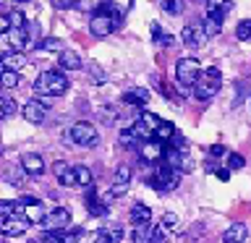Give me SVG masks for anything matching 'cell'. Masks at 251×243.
<instances>
[{"instance_id":"obj_43","label":"cell","mask_w":251,"mask_h":243,"mask_svg":"<svg viewBox=\"0 0 251 243\" xmlns=\"http://www.w3.org/2000/svg\"><path fill=\"white\" fill-rule=\"evenodd\" d=\"M209 154H212V157H220V154H225V146H223V144H215V146L209 149Z\"/></svg>"},{"instance_id":"obj_37","label":"cell","mask_w":251,"mask_h":243,"mask_svg":"<svg viewBox=\"0 0 251 243\" xmlns=\"http://www.w3.org/2000/svg\"><path fill=\"white\" fill-rule=\"evenodd\" d=\"M63 233H66V230H63ZM63 233H45V243H68L66 238H63Z\"/></svg>"},{"instance_id":"obj_18","label":"cell","mask_w":251,"mask_h":243,"mask_svg":"<svg viewBox=\"0 0 251 243\" xmlns=\"http://www.w3.org/2000/svg\"><path fill=\"white\" fill-rule=\"evenodd\" d=\"M113 191L110 194H123L126 188H128V183H131V168L128 165H121V168L115 170V180H113Z\"/></svg>"},{"instance_id":"obj_39","label":"cell","mask_w":251,"mask_h":243,"mask_svg":"<svg viewBox=\"0 0 251 243\" xmlns=\"http://www.w3.org/2000/svg\"><path fill=\"white\" fill-rule=\"evenodd\" d=\"M162 225L168 227V230H173V227L178 225V215H173V212H168V215L162 217Z\"/></svg>"},{"instance_id":"obj_15","label":"cell","mask_w":251,"mask_h":243,"mask_svg":"<svg viewBox=\"0 0 251 243\" xmlns=\"http://www.w3.org/2000/svg\"><path fill=\"white\" fill-rule=\"evenodd\" d=\"M58 63H60V68L63 71H78L84 66V60H81V55L74 52V50H63L58 55Z\"/></svg>"},{"instance_id":"obj_49","label":"cell","mask_w":251,"mask_h":243,"mask_svg":"<svg viewBox=\"0 0 251 243\" xmlns=\"http://www.w3.org/2000/svg\"><path fill=\"white\" fill-rule=\"evenodd\" d=\"M29 243H45V241H29Z\"/></svg>"},{"instance_id":"obj_20","label":"cell","mask_w":251,"mask_h":243,"mask_svg":"<svg viewBox=\"0 0 251 243\" xmlns=\"http://www.w3.org/2000/svg\"><path fill=\"white\" fill-rule=\"evenodd\" d=\"M24 217H26L31 225H42V222H45V217H47V215H45V209H42V201L24 207Z\"/></svg>"},{"instance_id":"obj_32","label":"cell","mask_w":251,"mask_h":243,"mask_svg":"<svg viewBox=\"0 0 251 243\" xmlns=\"http://www.w3.org/2000/svg\"><path fill=\"white\" fill-rule=\"evenodd\" d=\"M136 141H139V136L133 133V128H123L121 131V144L123 146H136Z\"/></svg>"},{"instance_id":"obj_26","label":"cell","mask_w":251,"mask_h":243,"mask_svg":"<svg viewBox=\"0 0 251 243\" xmlns=\"http://www.w3.org/2000/svg\"><path fill=\"white\" fill-rule=\"evenodd\" d=\"M204 29H207V34L209 37H215V34H220V29H223V21L220 19H215V16H204Z\"/></svg>"},{"instance_id":"obj_46","label":"cell","mask_w":251,"mask_h":243,"mask_svg":"<svg viewBox=\"0 0 251 243\" xmlns=\"http://www.w3.org/2000/svg\"><path fill=\"white\" fill-rule=\"evenodd\" d=\"M204 168H207V172H217V170H220L217 162H212V160H207V165H204Z\"/></svg>"},{"instance_id":"obj_7","label":"cell","mask_w":251,"mask_h":243,"mask_svg":"<svg viewBox=\"0 0 251 243\" xmlns=\"http://www.w3.org/2000/svg\"><path fill=\"white\" fill-rule=\"evenodd\" d=\"M68 225H71V209H66V207L50 209L47 217H45V222H42L45 233H63Z\"/></svg>"},{"instance_id":"obj_41","label":"cell","mask_w":251,"mask_h":243,"mask_svg":"<svg viewBox=\"0 0 251 243\" xmlns=\"http://www.w3.org/2000/svg\"><path fill=\"white\" fill-rule=\"evenodd\" d=\"M194 170V162H191V157H183V162H180V172H191Z\"/></svg>"},{"instance_id":"obj_30","label":"cell","mask_w":251,"mask_h":243,"mask_svg":"<svg viewBox=\"0 0 251 243\" xmlns=\"http://www.w3.org/2000/svg\"><path fill=\"white\" fill-rule=\"evenodd\" d=\"M76 172H78V186H84V188L94 186V183H92V170H89V168H84V165H78V168H76Z\"/></svg>"},{"instance_id":"obj_23","label":"cell","mask_w":251,"mask_h":243,"mask_svg":"<svg viewBox=\"0 0 251 243\" xmlns=\"http://www.w3.org/2000/svg\"><path fill=\"white\" fill-rule=\"evenodd\" d=\"M21 76L19 71H11V68H3V73H0V84L5 86V89H13V86H19Z\"/></svg>"},{"instance_id":"obj_3","label":"cell","mask_w":251,"mask_h":243,"mask_svg":"<svg viewBox=\"0 0 251 243\" xmlns=\"http://www.w3.org/2000/svg\"><path fill=\"white\" fill-rule=\"evenodd\" d=\"M201 66H199V60L196 58H180L176 63V78H178V84L180 86H191L194 89V84L201 78Z\"/></svg>"},{"instance_id":"obj_8","label":"cell","mask_w":251,"mask_h":243,"mask_svg":"<svg viewBox=\"0 0 251 243\" xmlns=\"http://www.w3.org/2000/svg\"><path fill=\"white\" fill-rule=\"evenodd\" d=\"M31 222L24 215H11V217H3V225H0V230H3L5 238H11V235H24L26 233V227Z\"/></svg>"},{"instance_id":"obj_35","label":"cell","mask_w":251,"mask_h":243,"mask_svg":"<svg viewBox=\"0 0 251 243\" xmlns=\"http://www.w3.org/2000/svg\"><path fill=\"white\" fill-rule=\"evenodd\" d=\"M165 238H168V227H165L162 222L154 225V235H152V243H165Z\"/></svg>"},{"instance_id":"obj_14","label":"cell","mask_w":251,"mask_h":243,"mask_svg":"<svg viewBox=\"0 0 251 243\" xmlns=\"http://www.w3.org/2000/svg\"><path fill=\"white\" fill-rule=\"evenodd\" d=\"M86 209H89V215H94V217L107 215V204H102V201L97 199V191H94V186L86 188Z\"/></svg>"},{"instance_id":"obj_22","label":"cell","mask_w":251,"mask_h":243,"mask_svg":"<svg viewBox=\"0 0 251 243\" xmlns=\"http://www.w3.org/2000/svg\"><path fill=\"white\" fill-rule=\"evenodd\" d=\"M24 63H26L24 52H3V68L19 71V68H24Z\"/></svg>"},{"instance_id":"obj_27","label":"cell","mask_w":251,"mask_h":243,"mask_svg":"<svg viewBox=\"0 0 251 243\" xmlns=\"http://www.w3.org/2000/svg\"><path fill=\"white\" fill-rule=\"evenodd\" d=\"M162 11L168 16H180L183 13V0H162Z\"/></svg>"},{"instance_id":"obj_13","label":"cell","mask_w":251,"mask_h":243,"mask_svg":"<svg viewBox=\"0 0 251 243\" xmlns=\"http://www.w3.org/2000/svg\"><path fill=\"white\" fill-rule=\"evenodd\" d=\"M128 219H131V225H133V227L149 225V219H152V209H149L147 204H133L131 212H128Z\"/></svg>"},{"instance_id":"obj_40","label":"cell","mask_w":251,"mask_h":243,"mask_svg":"<svg viewBox=\"0 0 251 243\" xmlns=\"http://www.w3.org/2000/svg\"><path fill=\"white\" fill-rule=\"evenodd\" d=\"M92 243H113V238H110V235H107V233H105V230H102V227H100V230L94 233Z\"/></svg>"},{"instance_id":"obj_21","label":"cell","mask_w":251,"mask_h":243,"mask_svg":"<svg viewBox=\"0 0 251 243\" xmlns=\"http://www.w3.org/2000/svg\"><path fill=\"white\" fill-rule=\"evenodd\" d=\"M152 235H154V225H139V227H133L131 238L133 243H152Z\"/></svg>"},{"instance_id":"obj_17","label":"cell","mask_w":251,"mask_h":243,"mask_svg":"<svg viewBox=\"0 0 251 243\" xmlns=\"http://www.w3.org/2000/svg\"><path fill=\"white\" fill-rule=\"evenodd\" d=\"M246 235H249V227L246 225H243V222H233L223 233V241L225 243H243V241H246Z\"/></svg>"},{"instance_id":"obj_45","label":"cell","mask_w":251,"mask_h":243,"mask_svg":"<svg viewBox=\"0 0 251 243\" xmlns=\"http://www.w3.org/2000/svg\"><path fill=\"white\" fill-rule=\"evenodd\" d=\"M152 34H154V39H157V42L162 39V29H160V24H152Z\"/></svg>"},{"instance_id":"obj_31","label":"cell","mask_w":251,"mask_h":243,"mask_svg":"<svg viewBox=\"0 0 251 243\" xmlns=\"http://www.w3.org/2000/svg\"><path fill=\"white\" fill-rule=\"evenodd\" d=\"M102 230H105V233L110 235V238H113V243L123 241V235H126V230H123L121 225H105V227H102Z\"/></svg>"},{"instance_id":"obj_42","label":"cell","mask_w":251,"mask_h":243,"mask_svg":"<svg viewBox=\"0 0 251 243\" xmlns=\"http://www.w3.org/2000/svg\"><path fill=\"white\" fill-rule=\"evenodd\" d=\"M11 24L13 26H26V21H24L21 13H11Z\"/></svg>"},{"instance_id":"obj_29","label":"cell","mask_w":251,"mask_h":243,"mask_svg":"<svg viewBox=\"0 0 251 243\" xmlns=\"http://www.w3.org/2000/svg\"><path fill=\"white\" fill-rule=\"evenodd\" d=\"M39 50H47V52H63V42L60 39H55V37H47L39 42Z\"/></svg>"},{"instance_id":"obj_28","label":"cell","mask_w":251,"mask_h":243,"mask_svg":"<svg viewBox=\"0 0 251 243\" xmlns=\"http://www.w3.org/2000/svg\"><path fill=\"white\" fill-rule=\"evenodd\" d=\"M235 37H238L241 42H249V39H251V19L238 21V26H235Z\"/></svg>"},{"instance_id":"obj_5","label":"cell","mask_w":251,"mask_h":243,"mask_svg":"<svg viewBox=\"0 0 251 243\" xmlns=\"http://www.w3.org/2000/svg\"><path fill=\"white\" fill-rule=\"evenodd\" d=\"M180 39H183V45L188 50H199V47L207 45L209 34H207V29H204V24L196 21V24H186L183 31H180Z\"/></svg>"},{"instance_id":"obj_38","label":"cell","mask_w":251,"mask_h":243,"mask_svg":"<svg viewBox=\"0 0 251 243\" xmlns=\"http://www.w3.org/2000/svg\"><path fill=\"white\" fill-rule=\"evenodd\" d=\"M52 5L58 8V11H68V8H76L78 3L76 0H52Z\"/></svg>"},{"instance_id":"obj_1","label":"cell","mask_w":251,"mask_h":243,"mask_svg":"<svg viewBox=\"0 0 251 243\" xmlns=\"http://www.w3.org/2000/svg\"><path fill=\"white\" fill-rule=\"evenodd\" d=\"M66 89H68V78L63 73H58V71H45L34 81V92L45 94V97H60Z\"/></svg>"},{"instance_id":"obj_25","label":"cell","mask_w":251,"mask_h":243,"mask_svg":"<svg viewBox=\"0 0 251 243\" xmlns=\"http://www.w3.org/2000/svg\"><path fill=\"white\" fill-rule=\"evenodd\" d=\"M139 121L144 123L152 133H157V128L162 125V118H160V115H154V113H141V115H139Z\"/></svg>"},{"instance_id":"obj_24","label":"cell","mask_w":251,"mask_h":243,"mask_svg":"<svg viewBox=\"0 0 251 243\" xmlns=\"http://www.w3.org/2000/svg\"><path fill=\"white\" fill-rule=\"evenodd\" d=\"M176 133H178L176 125L168 123V121H162V125H160V128H157V133H154V139H157V141H170Z\"/></svg>"},{"instance_id":"obj_10","label":"cell","mask_w":251,"mask_h":243,"mask_svg":"<svg viewBox=\"0 0 251 243\" xmlns=\"http://www.w3.org/2000/svg\"><path fill=\"white\" fill-rule=\"evenodd\" d=\"M21 113L24 118H26L29 123H45V118H47V107L42 105V102H26V105L21 107Z\"/></svg>"},{"instance_id":"obj_47","label":"cell","mask_w":251,"mask_h":243,"mask_svg":"<svg viewBox=\"0 0 251 243\" xmlns=\"http://www.w3.org/2000/svg\"><path fill=\"white\" fill-rule=\"evenodd\" d=\"M173 42H176V39H173L170 34H162V39H160V45H168V47H170Z\"/></svg>"},{"instance_id":"obj_6","label":"cell","mask_w":251,"mask_h":243,"mask_svg":"<svg viewBox=\"0 0 251 243\" xmlns=\"http://www.w3.org/2000/svg\"><path fill=\"white\" fill-rule=\"evenodd\" d=\"M180 175H183L180 170H173V168H168V165H160V168H157V175L149 180V186L157 188V191H173V188L178 186Z\"/></svg>"},{"instance_id":"obj_16","label":"cell","mask_w":251,"mask_h":243,"mask_svg":"<svg viewBox=\"0 0 251 243\" xmlns=\"http://www.w3.org/2000/svg\"><path fill=\"white\" fill-rule=\"evenodd\" d=\"M123 102H126V105H133V107H147L149 89H141V86H136V89H128V92L123 94Z\"/></svg>"},{"instance_id":"obj_9","label":"cell","mask_w":251,"mask_h":243,"mask_svg":"<svg viewBox=\"0 0 251 243\" xmlns=\"http://www.w3.org/2000/svg\"><path fill=\"white\" fill-rule=\"evenodd\" d=\"M139 154L144 157L147 162H160L162 157H165V146H162V141H141V146H139Z\"/></svg>"},{"instance_id":"obj_33","label":"cell","mask_w":251,"mask_h":243,"mask_svg":"<svg viewBox=\"0 0 251 243\" xmlns=\"http://www.w3.org/2000/svg\"><path fill=\"white\" fill-rule=\"evenodd\" d=\"M0 105H3V118H11L13 113H16V102H13V97H0Z\"/></svg>"},{"instance_id":"obj_19","label":"cell","mask_w":251,"mask_h":243,"mask_svg":"<svg viewBox=\"0 0 251 243\" xmlns=\"http://www.w3.org/2000/svg\"><path fill=\"white\" fill-rule=\"evenodd\" d=\"M233 8V0H207V16H215V19L223 21L225 13Z\"/></svg>"},{"instance_id":"obj_11","label":"cell","mask_w":251,"mask_h":243,"mask_svg":"<svg viewBox=\"0 0 251 243\" xmlns=\"http://www.w3.org/2000/svg\"><path fill=\"white\" fill-rule=\"evenodd\" d=\"M55 175H58V180H60L66 188L78 186V172H76V168H68L66 162H55Z\"/></svg>"},{"instance_id":"obj_34","label":"cell","mask_w":251,"mask_h":243,"mask_svg":"<svg viewBox=\"0 0 251 243\" xmlns=\"http://www.w3.org/2000/svg\"><path fill=\"white\" fill-rule=\"evenodd\" d=\"M243 165H246V160H243L241 154H235V152L227 154V168H230V170H241Z\"/></svg>"},{"instance_id":"obj_2","label":"cell","mask_w":251,"mask_h":243,"mask_svg":"<svg viewBox=\"0 0 251 243\" xmlns=\"http://www.w3.org/2000/svg\"><path fill=\"white\" fill-rule=\"evenodd\" d=\"M223 86V73L217 68H207L201 73V78L194 84V97L196 99H212Z\"/></svg>"},{"instance_id":"obj_48","label":"cell","mask_w":251,"mask_h":243,"mask_svg":"<svg viewBox=\"0 0 251 243\" xmlns=\"http://www.w3.org/2000/svg\"><path fill=\"white\" fill-rule=\"evenodd\" d=\"M16 3H29V0H16Z\"/></svg>"},{"instance_id":"obj_12","label":"cell","mask_w":251,"mask_h":243,"mask_svg":"<svg viewBox=\"0 0 251 243\" xmlns=\"http://www.w3.org/2000/svg\"><path fill=\"white\" fill-rule=\"evenodd\" d=\"M21 170L29 175H42L45 172V160L39 154H24L21 157Z\"/></svg>"},{"instance_id":"obj_36","label":"cell","mask_w":251,"mask_h":243,"mask_svg":"<svg viewBox=\"0 0 251 243\" xmlns=\"http://www.w3.org/2000/svg\"><path fill=\"white\" fill-rule=\"evenodd\" d=\"M89 71H92V81H97V84H102V81H105V73H102V68L97 66V63H92V66H89Z\"/></svg>"},{"instance_id":"obj_4","label":"cell","mask_w":251,"mask_h":243,"mask_svg":"<svg viewBox=\"0 0 251 243\" xmlns=\"http://www.w3.org/2000/svg\"><path fill=\"white\" fill-rule=\"evenodd\" d=\"M68 139L74 141L76 146H86V149H92V146H97V141H100V133L97 128H94L92 123H84V121H78L71 125V131H68Z\"/></svg>"},{"instance_id":"obj_44","label":"cell","mask_w":251,"mask_h":243,"mask_svg":"<svg viewBox=\"0 0 251 243\" xmlns=\"http://www.w3.org/2000/svg\"><path fill=\"white\" fill-rule=\"evenodd\" d=\"M217 178L220 180H227V178H230V168H220L217 170Z\"/></svg>"}]
</instances>
